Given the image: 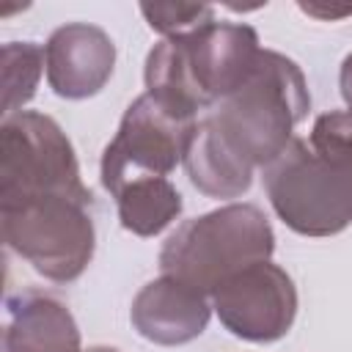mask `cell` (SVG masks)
I'll use <instances>...</instances> for the list:
<instances>
[{"mask_svg":"<svg viewBox=\"0 0 352 352\" xmlns=\"http://www.w3.org/2000/svg\"><path fill=\"white\" fill-rule=\"evenodd\" d=\"M47 52L50 80L63 96L94 94L113 69V41L96 28H63L52 36Z\"/></svg>","mask_w":352,"mask_h":352,"instance_id":"obj_1","label":"cell"},{"mask_svg":"<svg viewBox=\"0 0 352 352\" xmlns=\"http://www.w3.org/2000/svg\"><path fill=\"white\" fill-rule=\"evenodd\" d=\"M182 201L179 192L162 182V179H148V182H138L135 187H129L126 195H121V217L126 228H135L138 234H154L160 231L176 212H179Z\"/></svg>","mask_w":352,"mask_h":352,"instance_id":"obj_2","label":"cell"}]
</instances>
